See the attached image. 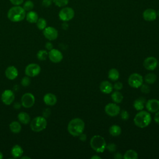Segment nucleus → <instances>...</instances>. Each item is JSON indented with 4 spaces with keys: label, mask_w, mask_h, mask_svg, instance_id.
Returning <instances> with one entry per match:
<instances>
[{
    "label": "nucleus",
    "mask_w": 159,
    "mask_h": 159,
    "mask_svg": "<svg viewBox=\"0 0 159 159\" xmlns=\"http://www.w3.org/2000/svg\"><path fill=\"white\" fill-rule=\"evenodd\" d=\"M9 129L12 132L18 134L21 130V125L17 121H13L9 124Z\"/></svg>",
    "instance_id": "a878e982"
},
{
    "label": "nucleus",
    "mask_w": 159,
    "mask_h": 159,
    "mask_svg": "<svg viewBox=\"0 0 159 159\" xmlns=\"http://www.w3.org/2000/svg\"><path fill=\"white\" fill-rule=\"evenodd\" d=\"M43 114V116L48 117L50 114V111L49 110V109H46L44 110Z\"/></svg>",
    "instance_id": "a18cd8bd"
},
{
    "label": "nucleus",
    "mask_w": 159,
    "mask_h": 159,
    "mask_svg": "<svg viewBox=\"0 0 159 159\" xmlns=\"http://www.w3.org/2000/svg\"><path fill=\"white\" fill-rule=\"evenodd\" d=\"M124 159H137L138 158V153L134 150H129L125 152L123 155Z\"/></svg>",
    "instance_id": "cd10ccee"
},
{
    "label": "nucleus",
    "mask_w": 159,
    "mask_h": 159,
    "mask_svg": "<svg viewBox=\"0 0 159 159\" xmlns=\"http://www.w3.org/2000/svg\"><path fill=\"white\" fill-rule=\"evenodd\" d=\"M30 84V79L29 78V76H24V78H22V80H21V84L23 86H28L29 84Z\"/></svg>",
    "instance_id": "72a5a7b5"
},
{
    "label": "nucleus",
    "mask_w": 159,
    "mask_h": 159,
    "mask_svg": "<svg viewBox=\"0 0 159 159\" xmlns=\"http://www.w3.org/2000/svg\"><path fill=\"white\" fill-rule=\"evenodd\" d=\"M111 98L115 103H120L123 100V95L120 92L116 90L112 93Z\"/></svg>",
    "instance_id": "bb28decb"
},
{
    "label": "nucleus",
    "mask_w": 159,
    "mask_h": 159,
    "mask_svg": "<svg viewBox=\"0 0 159 159\" xmlns=\"http://www.w3.org/2000/svg\"><path fill=\"white\" fill-rule=\"evenodd\" d=\"M45 48H46L47 50H48L50 51V50H52V49L53 48V45H52V43L51 42H47L46 44H45Z\"/></svg>",
    "instance_id": "79ce46f5"
},
{
    "label": "nucleus",
    "mask_w": 159,
    "mask_h": 159,
    "mask_svg": "<svg viewBox=\"0 0 159 159\" xmlns=\"http://www.w3.org/2000/svg\"><path fill=\"white\" fill-rule=\"evenodd\" d=\"M3 158V155L2 153V152H0V159H2Z\"/></svg>",
    "instance_id": "8fccbe9b"
},
{
    "label": "nucleus",
    "mask_w": 159,
    "mask_h": 159,
    "mask_svg": "<svg viewBox=\"0 0 159 159\" xmlns=\"http://www.w3.org/2000/svg\"><path fill=\"white\" fill-rule=\"evenodd\" d=\"M21 158H22V159H24V158H28V159H30V158L28 157H22Z\"/></svg>",
    "instance_id": "3c124183"
},
{
    "label": "nucleus",
    "mask_w": 159,
    "mask_h": 159,
    "mask_svg": "<svg viewBox=\"0 0 159 159\" xmlns=\"http://www.w3.org/2000/svg\"><path fill=\"white\" fill-rule=\"evenodd\" d=\"M57 101V96L53 93H47L43 96V102L47 106H54Z\"/></svg>",
    "instance_id": "a211bd4d"
},
{
    "label": "nucleus",
    "mask_w": 159,
    "mask_h": 159,
    "mask_svg": "<svg viewBox=\"0 0 159 159\" xmlns=\"http://www.w3.org/2000/svg\"><path fill=\"white\" fill-rule=\"evenodd\" d=\"M105 112L111 117H115L120 112V107L116 103H109L104 107Z\"/></svg>",
    "instance_id": "9d476101"
},
{
    "label": "nucleus",
    "mask_w": 159,
    "mask_h": 159,
    "mask_svg": "<svg viewBox=\"0 0 159 159\" xmlns=\"http://www.w3.org/2000/svg\"><path fill=\"white\" fill-rule=\"evenodd\" d=\"M23 153H24V150L19 145H14L11 150V153L12 156L15 158L21 157L22 155H23Z\"/></svg>",
    "instance_id": "aec40b11"
},
{
    "label": "nucleus",
    "mask_w": 159,
    "mask_h": 159,
    "mask_svg": "<svg viewBox=\"0 0 159 159\" xmlns=\"http://www.w3.org/2000/svg\"><path fill=\"white\" fill-rule=\"evenodd\" d=\"M91 159H101V157H99V156H98V155H94V156L91 157Z\"/></svg>",
    "instance_id": "09e8293b"
},
{
    "label": "nucleus",
    "mask_w": 159,
    "mask_h": 159,
    "mask_svg": "<svg viewBox=\"0 0 159 159\" xmlns=\"http://www.w3.org/2000/svg\"><path fill=\"white\" fill-rule=\"evenodd\" d=\"M14 107L15 109H19V108L20 107V104L19 102H15L14 104Z\"/></svg>",
    "instance_id": "de8ad7c7"
},
{
    "label": "nucleus",
    "mask_w": 159,
    "mask_h": 159,
    "mask_svg": "<svg viewBox=\"0 0 159 159\" xmlns=\"http://www.w3.org/2000/svg\"><path fill=\"white\" fill-rule=\"evenodd\" d=\"M145 107L150 112H156L159 110V101L157 99H148L145 102Z\"/></svg>",
    "instance_id": "2eb2a0df"
},
{
    "label": "nucleus",
    "mask_w": 159,
    "mask_h": 159,
    "mask_svg": "<svg viewBox=\"0 0 159 159\" xmlns=\"http://www.w3.org/2000/svg\"><path fill=\"white\" fill-rule=\"evenodd\" d=\"M122 88H123V84L119 81L115 83L113 86V88H114L117 91H119V90L122 89Z\"/></svg>",
    "instance_id": "4c0bfd02"
},
{
    "label": "nucleus",
    "mask_w": 159,
    "mask_h": 159,
    "mask_svg": "<svg viewBox=\"0 0 159 159\" xmlns=\"http://www.w3.org/2000/svg\"><path fill=\"white\" fill-rule=\"evenodd\" d=\"M47 125L45 118L43 116H37L34 118L30 122V126L34 132H39L44 130Z\"/></svg>",
    "instance_id": "39448f33"
},
{
    "label": "nucleus",
    "mask_w": 159,
    "mask_h": 159,
    "mask_svg": "<svg viewBox=\"0 0 159 159\" xmlns=\"http://www.w3.org/2000/svg\"><path fill=\"white\" fill-rule=\"evenodd\" d=\"M120 117L123 120H127L129 118V113L125 111V110H122V111L120 112Z\"/></svg>",
    "instance_id": "c9c22d12"
},
{
    "label": "nucleus",
    "mask_w": 159,
    "mask_h": 159,
    "mask_svg": "<svg viewBox=\"0 0 159 159\" xmlns=\"http://www.w3.org/2000/svg\"><path fill=\"white\" fill-rule=\"evenodd\" d=\"M60 20L63 22H67L71 20L75 16L74 10L70 7H65L62 8L58 14Z\"/></svg>",
    "instance_id": "423d86ee"
},
{
    "label": "nucleus",
    "mask_w": 159,
    "mask_h": 159,
    "mask_svg": "<svg viewBox=\"0 0 159 159\" xmlns=\"http://www.w3.org/2000/svg\"><path fill=\"white\" fill-rule=\"evenodd\" d=\"M145 99L143 97H140L136 99L133 104L134 107L137 111H142L143 109L145 104Z\"/></svg>",
    "instance_id": "412c9836"
},
{
    "label": "nucleus",
    "mask_w": 159,
    "mask_h": 159,
    "mask_svg": "<svg viewBox=\"0 0 159 159\" xmlns=\"http://www.w3.org/2000/svg\"><path fill=\"white\" fill-rule=\"evenodd\" d=\"M67 129L70 135L74 137H77L83 132L84 129V122L80 118H74L69 122Z\"/></svg>",
    "instance_id": "f257e3e1"
},
{
    "label": "nucleus",
    "mask_w": 159,
    "mask_h": 159,
    "mask_svg": "<svg viewBox=\"0 0 159 159\" xmlns=\"http://www.w3.org/2000/svg\"><path fill=\"white\" fill-rule=\"evenodd\" d=\"M48 56V53L47 50H40L37 53V58L40 61H43L47 59Z\"/></svg>",
    "instance_id": "c756f323"
},
{
    "label": "nucleus",
    "mask_w": 159,
    "mask_h": 159,
    "mask_svg": "<svg viewBox=\"0 0 159 159\" xmlns=\"http://www.w3.org/2000/svg\"><path fill=\"white\" fill-rule=\"evenodd\" d=\"M143 79L142 75L139 73H134L131 74L128 78V83L130 86L134 88H140L143 84Z\"/></svg>",
    "instance_id": "0eeeda50"
},
{
    "label": "nucleus",
    "mask_w": 159,
    "mask_h": 159,
    "mask_svg": "<svg viewBox=\"0 0 159 159\" xmlns=\"http://www.w3.org/2000/svg\"><path fill=\"white\" fill-rule=\"evenodd\" d=\"M52 1L57 6L61 7L66 6L68 3L69 0H52Z\"/></svg>",
    "instance_id": "473e14b6"
},
{
    "label": "nucleus",
    "mask_w": 159,
    "mask_h": 159,
    "mask_svg": "<svg viewBox=\"0 0 159 159\" xmlns=\"http://www.w3.org/2000/svg\"><path fill=\"white\" fill-rule=\"evenodd\" d=\"M25 11L22 7L14 6L11 7L7 14V18L13 22H18L23 20L25 17Z\"/></svg>",
    "instance_id": "f03ea898"
},
{
    "label": "nucleus",
    "mask_w": 159,
    "mask_h": 159,
    "mask_svg": "<svg viewBox=\"0 0 159 159\" xmlns=\"http://www.w3.org/2000/svg\"><path fill=\"white\" fill-rule=\"evenodd\" d=\"M12 4L14 6H20L24 2V0H9Z\"/></svg>",
    "instance_id": "ea45409f"
},
{
    "label": "nucleus",
    "mask_w": 159,
    "mask_h": 159,
    "mask_svg": "<svg viewBox=\"0 0 159 159\" xmlns=\"http://www.w3.org/2000/svg\"><path fill=\"white\" fill-rule=\"evenodd\" d=\"M140 91L143 93L148 94L150 91V86L147 84H142L140 86Z\"/></svg>",
    "instance_id": "f704fd0d"
},
{
    "label": "nucleus",
    "mask_w": 159,
    "mask_h": 159,
    "mask_svg": "<svg viewBox=\"0 0 159 159\" xmlns=\"http://www.w3.org/2000/svg\"><path fill=\"white\" fill-rule=\"evenodd\" d=\"M121 131L122 130H121L120 127L117 125H116V124L111 125L109 129V134L112 136H114V137L119 136L121 134Z\"/></svg>",
    "instance_id": "b1692460"
},
{
    "label": "nucleus",
    "mask_w": 159,
    "mask_h": 159,
    "mask_svg": "<svg viewBox=\"0 0 159 159\" xmlns=\"http://www.w3.org/2000/svg\"><path fill=\"white\" fill-rule=\"evenodd\" d=\"M114 158L115 159H122L123 158V155L120 152H117L114 154Z\"/></svg>",
    "instance_id": "37998d69"
},
{
    "label": "nucleus",
    "mask_w": 159,
    "mask_h": 159,
    "mask_svg": "<svg viewBox=\"0 0 159 159\" xmlns=\"http://www.w3.org/2000/svg\"><path fill=\"white\" fill-rule=\"evenodd\" d=\"M157 80V76L153 73L147 74L144 77V81L147 84H153Z\"/></svg>",
    "instance_id": "c85d7f7f"
},
{
    "label": "nucleus",
    "mask_w": 159,
    "mask_h": 159,
    "mask_svg": "<svg viewBox=\"0 0 159 159\" xmlns=\"http://www.w3.org/2000/svg\"><path fill=\"white\" fill-rule=\"evenodd\" d=\"M152 121V117L150 114L146 111H139V112L135 116L134 122L135 125L140 128H144L147 127Z\"/></svg>",
    "instance_id": "7ed1b4c3"
},
{
    "label": "nucleus",
    "mask_w": 159,
    "mask_h": 159,
    "mask_svg": "<svg viewBox=\"0 0 159 159\" xmlns=\"http://www.w3.org/2000/svg\"><path fill=\"white\" fill-rule=\"evenodd\" d=\"M25 18L28 22L34 24V23H36V22L39 19V16L36 12L30 11H28V12L26 14Z\"/></svg>",
    "instance_id": "4be33fe9"
},
{
    "label": "nucleus",
    "mask_w": 159,
    "mask_h": 159,
    "mask_svg": "<svg viewBox=\"0 0 159 159\" xmlns=\"http://www.w3.org/2000/svg\"><path fill=\"white\" fill-rule=\"evenodd\" d=\"M37 27L39 30H43L47 27V21L43 18H39L37 21L36 22Z\"/></svg>",
    "instance_id": "7c9ffc66"
},
{
    "label": "nucleus",
    "mask_w": 159,
    "mask_h": 159,
    "mask_svg": "<svg viewBox=\"0 0 159 159\" xmlns=\"http://www.w3.org/2000/svg\"><path fill=\"white\" fill-rule=\"evenodd\" d=\"M158 65H159V63H158Z\"/></svg>",
    "instance_id": "864d4df0"
},
{
    "label": "nucleus",
    "mask_w": 159,
    "mask_h": 159,
    "mask_svg": "<svg viewBox=\"0 0 159 159\" xmlns=\"http://www.w3.org/2000/svg\"><path fill=\"white\" fill-rule=\"evenodd\" d=\"M100 91L104 94H109L112 92L113 89V86L111 82L108 81H103L101 83L99 86Z\"/></svg>",
    "instance_id": "6ab92c4d"
},
{
    "label": "nucleus",
    "mask_w": 159,
    "mask_h": 159,
    "mask_svg": "<svg viewBox=\"0 0 159 159\" xmlns=\"http://www.w3.org/2000/svg\"><path fill=\"white\" fill-rule=\"evenodd\" d=\"M50 60L53 63H59L63 59L62 53L55 48H52L48 52V56Z\"/></svg>",
    "instance_id": "4468645a"
},
{
    "label": "nucleus",
    "mask_w": 159,
    "mask_h": 159,
    "mask_svg": "<svg viewBox=\"0 0 159 159\" xmlns=\"http://www.w3.org/2000/svg\"><path fill=\"white\" fill-rule=\"evenodd\" d=\"M157 13L153 9H147L143 12V17L147 21H153L157 19Z\"/></svg>",
    "instance_id": "dca6fc26"
},
{
    "label": "nucleus",
    "mask_w": 159,
    "mask_h": 159,
    "mask_svg": "<svg viewBox=\"0 0 159 159\" xmlns=\"http://www.w3.org/2000/svg\"><path fill=\"white\" fill-rule=\"evenodd\" d=\"M154 120L156 123L159 124V110L157 112H156V114L154 117Z\"/></svg>",
    "instance_id": "c03bdc74"
},
{
    "label": "nucleus",
    "mask_w": 159,
    "mask_h": 159,
    "mask_svg": "<svg viewBox=\"0 0 159 159\" xmlns=\"http://www.w3.org/2000/svg\"><path fill=\"white\" fill-rule=\"evenodd\" d=\"M41 71L40 66L37 63H30L25 69V73L29 77H34L37 76Z\"/></svg>",
    "instance_id": "6e6552de"
},
{
    "label": "nucleus",
    "mask_w": 159,
    "mask_h": 159,
    "mask_svg": "<svg viewBox=\"0 0 159 159\" xmlns=\"http://www.w3.org/2000/svg\"><path fill=\"white\" fill-rule=\"evenodd\" d=\"M116 145L114 143H109L107 145H106L107 150L110 152H114L116 150Z\"/></svg>",
    "instance_id": "e433bc0d"
},
{
    "label": "nucleus",
    "mask_w": 159,
    "mask_h": 159,
    "mask_svg": "<svg viewBox=\"0 0 159 159\" xmlns=\"http://www.w3.org/2000/svg\"><path fill=\"white\" fill-rule=\"evenodd\" d=\"M35 103V97L30 93H27L22 95L21 98V104L25 108H30Z\"/></svg>",
    "instance_id": "1a4fd4ad"
},
{
    "label": "nucleus",
    "mask_w": 159,
    "mask_h": 159,
    "mask_svg": "<svg viewBox=\"0 0 159 159\" xmlns=\"http://www.w3.org/2000/svg\"><path fill=\"white\" fill-rule=\"evenodd\" d=\"M34 7V2L30 0H27L25 1V2L23 4V8L25 11H30L33 9Z\"/></svg>",
    "instance_id": "2f4dec72"
},
{
    "label": "nucleus",
    "mask_w": 159,
    "mask_h": 159,
    "mask_svg": "<svg viewBox=\"0 0 159 159\" xmlns=\"http://www.w3.org/2000/svg\"><path fill=\"white\" fill-rule=\"evenodd\" d=\"M1 101L6 105L11 104L15 98V96L14 93L10 89H6L1 94Z\"/></svg>",
    "instance_id": "f8f14e48"
},
{
    "label": "nucleus",
    "mask_w": 159,
    "mask_h": 159,
    "mask_svg": "<svg viewBox=\"0 0 159 159\" xmlns=\"http://www.w3.org/2000/svg\"><path fill=\"white\" fill-rule=\"evenodd\" d=\"M106 145L104 138L101 135H94L90 140L91 147L98 153H102L106 148Z\"/></svg>",
    "instance_id": "20e7f679"
},
{
    "label": "nucleus",
    "mask_w": 159,
    "mask_h": 159,
    "mask_svg": "<svg viewBox=\"0 0 159 159\" xmlns=\"http://www.w3.org/2000/svg\"><path fill=\"white\" fill-rule=\"evenodd\" d=\"M17 118L19 121L25 125L28 124L30 122V116L25 112H20L18 114Z\"/></svg>",
    "instance_id": "5701e85b"
},
{
    "label": "nucleus",
    "mask_w": 159,
    "mask_h": 159,
    "mask_svg": "<svg viewBox=\"0 0 159 159\" xmlns=\"http://www.w3.org/2000/svg\"><path fill=\"white\" fill-rule=\"evenodd\" d=\"M52 0H42V6L44 7H48L52 4Z\"/></svg>",
    "instance_id": "58836bf2"
},
{
    "label": "nucleus",
    "mask_w": 159,
    "mask_h": 159,
    "mask_svg": "<svg viewBox=\"0 0 159 159\" xmlns=\"http://www.w3.org/2000/svg\"><path fill=\"white\" fill-rule=\"evenodd\" d=\"M43 34L44 37L49 40H54L58 37V31L57 30L51 26L49 27H46L43 30Z\"/></svg>",
    "instance_id": "9b49d317"
},
{
    "label": "nucleus",
    "mask_w": 159,
    "mask_h": 159,
    "mask_svg": "<svg viewBox=\"0 0 159 159\" xmlns=\"http://www.w3.org/2000/svg\"><path fill=\"white\" fill-rule=\"evenodd\" d=\"M5 75L6 78L10 80L16 79L18 76V71L14 66H8L5 71Z\"/></svg>",
    "instance_id": "f3484780"
},
{
    "label": "nucleus",
    "mask_w": 159,
    "mask_h": 159,
    "mask_svg": "<svg viewBox=\"0 0 159 159\" xmlns=\"http://www.w3.org/2000/svg\"><path fill=\"white\" fill-rule=\"evenodd\" d=\"M108 78L112 81H117L119 78V72L116 68H111L108 72Z\"/></svg>",
    "instance_id": "393cba45"
},
{
    "label": "nucleus",
    "mask_w": 159,
    "mask_h": 159,
    "mask_svg": "<svg viewBox=\"0 0 159 159\" xmlns=\"http://www.w3.org/2000/svg\"><path fill=\"white\" fill-rule=\"evenodd\" d=\"M61 27H62V28H63L64 30H66V29H68V24L66 22H64L62 24Z\"/></svg>",
    "instance_id": "49530a36"
},
{
    "label": "nucleus",
    "mask_w": 159,
    "mask_h": 159,
    "mask_svg": "<svg viewBox=\"0 0 159 159\" xmlns=\"http://www.w3.org/2000/svg\"><path fill=\"white\" fill-rule=\"evenodd\" d=\"M78 137H79L80 140L81 141H83V142L85 141V140H86V139H87L86 135L85 134H83V132L82 134H81L80 135H78Z\"/></svg>",
    "instance_id": "a19ab883"
},
{
    "label": "nucleus",
    "mask_w": 159,
    "mask_h": 159,
    "mask_svg": "<svg viewBox=\"0 0 159 159\" xmlns=\"http://www.w3.org/2000/svg\"><path fill=\"white\" fill-rule=\"evenodd\" d=\"M157 15H158V16H159V11H158V12H157Z\"/></svg>",
    "instance_id": "603ef678"
},
{
    "label": "nucleus",
    "mask_w": 159,
    "mask_h": 159,
    "mask_svg": "<svg viewBox=\"0 0 159 159\" xmlns=\"http://www.w3.org/2000/svg\"><path fill=\"white\" fill-rule=\"evenodd\" d=\"M158 60L154 57H148L143 61V66L145 69L152 71L154 70L158 66Z\"/></svg>",
    "instance_id": "ddd939ff"
}]
</instances>
